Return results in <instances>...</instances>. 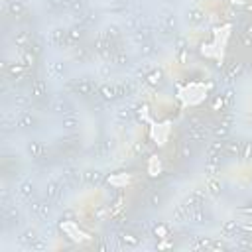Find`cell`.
<instances>
[{
  "label": "cell",
  "mask_w": 252,
  "mask_h": 252,
  "mask_svg": "<svg viewBox=\"0 0 252 252\" xmlns=\"http://www.w3.org/2000/svg\"><path fill=\"white\" fill-rule=\"evenodd\" d=\"M36 238H38V236H36L34 231H26L24 236H22V240H26V242H28V240H36Z\"/></svg>",
  "instance_id": "obj_2"
},
{
  "label": "cell",
  "mask_w": 252,
  "mask_h": 252,
  "mask_svg": "<svg viewBox=\"0 0 252 252\" xmlns=\"http://www.w3.org/2000/svg\"><path fill=\"white\" fill-rule=\"evenodd\" d=\"M20 193L24 195V197H30V193H32V185H30V183H24V185L20 187Z\"/></svg>",
  "instance_id": "obj_1"
}]
</instances>
